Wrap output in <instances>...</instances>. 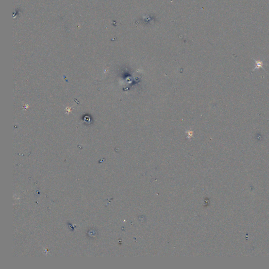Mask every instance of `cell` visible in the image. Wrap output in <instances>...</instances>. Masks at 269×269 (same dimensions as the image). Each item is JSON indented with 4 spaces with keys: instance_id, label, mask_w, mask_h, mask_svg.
<instances>
[{
    "instance_id": "obj_1",
    "label": "cell",
    "mask_w": 269,
    "mask_h": 269,
    "mask_svg": "<svg viewBox=\"0 0 269 269\" xmlns=\"http://www.w3.org/2000/svg\"><path fill=\"white\" fill-rule=\"evenodd\" d=\"M254 61H255V63H256V64H255V66H256V67H255V68L253 69V70H252V72H254V71L256 70H259L260 68L263 69L264 71H265V69H264L263 67V66H264L263 61H257V60H256V59H254Z\"/></svg>"
}]
</instances>
